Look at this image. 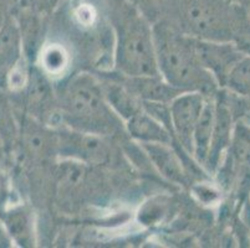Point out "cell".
Segmentation results:
<instances>
[{"label":"cell","instance_id":"8fae6325","mask_svg":"<svg viewBox=\"0 0 250 248\" xmlns=\"http://www.w3.org/2000/svg\"><path fill=\"white\" fill-rule=\"evenodd\" d=\"M101 86L106 101L124 122L142 111V101L125 85V82L108 79L101 82Z\"/></svg>","mask_w":250,"mask_h":248},{"label":"cell","instance_id":"7a4b0ae2","mask_svg":"<svg viewBox=\"0 0 250 248\" xmlns=\"http://www.w3.org/2000/svg\"><path fill=\"white\" fill-rule=\"evenodd\" d=\"M61 117L74 131L96 135H111L125 126L102 91L101 82L80 74L70 78L60 92Z\"/></svg>","mask_w":250,"mask_h":248},{"label":"cell","instance_id":"9a60e30c","mask_svg":"<svg viewBox=\"0 0 250 248\" xmlns=\"http://www.w3.org/2000/svg\"><path fill=\"white\" fill-rule=\"evenodd\" d=\"M69 54L59 44H50L44 47L40 55V62L44 71L50 76L63 74L69 66Z\"/></svg>","mask_w":250,"mask_h":248},{"label":"cell","instance_id":"6da1fadb","mask_svg":"<svg viewBox=\"0 0 250 248\" xmlns=\"http://www.w3.org/2000/svg\"><path fill=\"white\" fill-rule=\"evenodd\" d=\"M153 36L158 71L170 86L181 92H214L219 85L199 61L193 36L177 33L163 22L153 26Z\"/></svg>","mask_w":250,"mask_h":248},{"label":"cell","instance_id":"9c48e42d","mask_svg":"<svg viewBox=\"0 0 250 248\" xmlns=\"http://www.w3.org/2000/svg\"><path fill=\"white\" fill-rule=\"evenodd\" d=\"M145 155L163 177L176 184L187 183V172L178 152L166 143H138Z\"/></svg>","mask_w":250,"mask_h":248},{"label":"cell","instance_id":"ac0fdd59","mask_svg":"<svg viewBox=\"0 0 250 248\" xmlns=\"http://www.w3.org/2000/svg\"><path fill=\"white\" fill-rule=\"evenodd\" d=\"M229 1H230V3L236 4V5H242V6H245V8H247V4L249 0H229Z\"/></svg>","mask_w":250,"mask_h":248},{"label":"cell","instance_id":"8992f818","mask_svg":"<svg viewBox=\"0 0 250 248\" xmlns=\"http://www.w3.org/2000/svg\"><path fill=\"white\" fill-rule=\"evenodd\" d=\"M194 49L202 65L214 76L220 87H224L231 67L245 55L230 42L202 38H194Z\"/></svg>","mask_w":250,"mask_h":248},{"label":"cell","instance_id":"2e32d148","mask_svg":"<svg viewBox=\"0 0 250 248\" xmlns=\"http://www.w3.org/2000/svg\"><path fill=\"white\" fill-rule=\"evenodd\" d=\"M15 127L13 122V115L9 111L8 104L0 98V136H3L4 139L11 138L14 134Z\"/></svg>","mask_w":250,"mask_h":248},{"label":"cell","instance_id":"e0dca14e","mask_svg":"<svg viewBox=\"0 0 250 248\" xmlns=\"http://www.w3.org/2000/svg\"><path fill=\"white\" fill-rule=\"evenodd\" d=\"M9 197V184L3 172H0V208L5 205Z\"/></svg>","mask_w":250,"mask_h":248},{"label":"cell","instance_id":"3957f363","mask_svg":"<svg viewBox=\"0 0 250 248\" xmlns=\"http://www.w3.org/2000/svg\"><path fill=\"white\" fill-rule=\"evenodd\" d=\"M115 67L124 77L160 76L153 27L132 6L116 10Z\"/></svg>","mask_w":250,"mask_h":248},{"label":"cell","instance_id":"ba28073f","mask_svg":"<svg viewBox=\"0 0 250 248\" xmlns=\"http://www.w3.org/2000/svg\"><path fill=\"white\" fill-rule=\"evenodd\" d=\"M234 115L224 95L215 98V123L212 143L209 149L206 167L209 172H214L222 160L223 155L230 144L234 131Z\"/></svg>","mask_w":250,"mask_h":248},{"label":"cell","instance_id":"5bb4252c","mask_svg":"<svg viewBox=\"0 0 250 248\" xmlns=\"http://www.w3.org/2000/svg\"><path fill=\"white\" fill-rule=\"evenodd\" d=\"M224 87L240 97H247L250 101V55H244L231 67L227 76Z\"/></svg>","mask_w":250,"mask_h":248},{"label":"cell","instance_id":"30bf717a","mask_svg":"<svg viewBox=\"0 0 250 248\" xmlns=\"http://www.w3.org/2000/svg\"><path fill=\"white\" fill-rule=\"evenodd\" d=\"M125 128L138 143H166L173 147L177 144L173 134L143 109L125 122Z\"/></svg>","mask_w":250,"mask_h":248},{"label":"cell","instance_id":"277c9868","mask_svg":"<svg viewBox=\"0 0 250 248\" xmlns=\"http://www.w3.org/2000/svg\"><path fill=\"white\" fill-rule=\"evenodd\" d=\"M224 188L234 190L240 200L250 194V124L235 123L230 144L217 170Z\"/></svg>","mask_w":250,"mask_h":248},{"label":"cell","instance_id":"5b68a950","mask_svg":"<svg viewBox=\"0 0 250 248\" xmlns=\"http://www.w3.org/2000/svg\"><path fill=\"white\" fill-rule=\"evenodd\" d=\"M202 92H182L169 103L170 120L174 139L184 153L193 158V134L206 106L207 97Z\"/></svg>","mask_w":250,"mask_h":248},{"label":"cell","instance_id":"4fadbf2b","mask_svg":"<svg viewBox=\"0 0 250 248\" xmlns=\"http://www.w3.org/2000/svg\"><path fill=\"white\" fill-rule=\"evenodd\" d=\"M4 222L9 231V235L18 245L24 246V247L33 246V220L29 211L21 208L10 210L4 217Z\"/></svg>","mask_w":250,"mask_h":248},{"label":"cell","instance_id":"7c38bea8","mask_svg":"<svg viewBox=\"0 0 250 248\" xmlns=\"http://www.w3.org/2000/svg\"><path fill=\"white\" fill-rule=\"evenodd\" d=\"M214 123L215 98L209 95L207 97L206 106H204L201 118L195 126L194 134H193V159L202 167H206L207 159H208L213 131H214Z\"/></svg>","mask_w":250,"mask_h":248},{"label":"cell","instance_id":"52a82bcc","mask_svg":"<svg viewBox=\"0 0 250 248\" xmlns=\"http://www.w3.org/2000/svg\"><path fill=\"white\" fill-rule=\"evenodd\" d=\"M60 153L83 164H101L108 158V149L101 135L74 131L61 133Z\"/></svg>","mask_w":250,"mask_h":248},{"label":"cell","instance_id":"d6986e66","mask_svg":"<svg viewBox=\"0 0 250 248\" xmlns=\"http://www.w3.org/2000/svg\"><path fill=\"white\" fill-rule=\"evenodd\" d=\"M247 9H248V14H249V18H250V0L248 1V4H247Z\"/></svg>","mask_w":250,"mask_h":248}]
</instances>
